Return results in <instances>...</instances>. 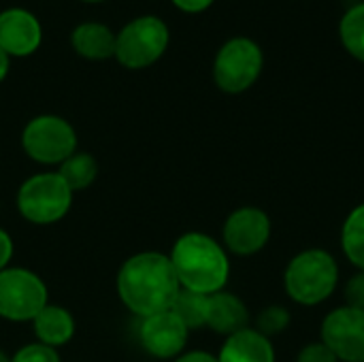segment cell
<instances>
[{"label": "cell", "instance_id": "cell-24", "mask_svg": "<svg viewBox=\"0 0 364 362\" xmlns=\"http://www.w3.org/2000/svg\"><path fill=\"white\" fill-rule=\"evenodd\" d=\"M296 362H339L337 356L322 344V341H311L307 344L299 356H296Z\"/></svg>", "mask_w": 364, "mask_h": 362}, {"label": "cell", "instance_id": "cell-13", "mask_svg": "<svg viewBox=\"0 0 364 362\" xmlns=\"http://www.w3.org/2000/svg\"><path fill=\"white\" fill-rule=\"evenodd\" d=\"M207 329H211L218 335L230 337L243 329L250 326V309L232 292H215L207 299Z\"/></svg>", "mask_w": 364, "mask_h": 362}, {"label": "cell", "instance_id": "cell-23", "mask_svg": "<svg viewBox=\"0 0 364 362\" xmlns=\"http://www.w3.org/2000/svg\"><path fill=\"white\" fill-rule=\"evenodd\" d=\"M343 297H346V301H348L350 307L364 309V271H356L348 280L346 290H343Z\"/></svg>", "mask_w": 364, "mask_h": 362}, {"label": "cell", "instance_id": "cell-18", "mask_svg": "<svg viewBox=\"0 0 364 362\" xmlns=\"http://www.w3.org/2000/svg\"><path fill=\"white\" fill-rule=\"evenodd\" d=\"M58 175L66 181L73 192L87 190L98 177V162L87 151H75L68 160H64L58 169Z\"/></svg>", "mask_w": 364, "mask_h": 362}, {"label": "cell", "instance_id": "cell-8", "mask_svg": "<svg viewBox=\"0 0 364 362\" xmlns=\"http://www.w3.org/2000/svg\"><path fill=\"white\" fill-rule=\"evenodd\" d=\"M49 305L47 286L30 269L6 267L0 271V318L9 322H32Z\"/></svg>", "mask_w": 364, "mask_h": 362}, {"label": "cell", "instance_id": "cell-6", "mask_svg": "<svg viewBox=\"0 0 364 362\" xmlns=\"http://www.w3.org/2000/svg\"><path fill=\"white\" fill-rule=\"evenodd\" d=\"M262 66L260 45L247 36H235L220 47L213 60V81L226 94H243L258 81Z\"/></svg>", "mask_w": 364, "mask_h": 362}, {"label": "cell", "instance_id": "cell-10", "mask_svg": "<svg viewBox=\"0 0 364 362\" xmlns=\"http://www.w3.org/2000/svg\"><path fill=\"white\" fill-rule=\"evenodd\" d=\"M320 341L339 362H364V309L343 305L328 312L320 326Z\"/></svg>", "mask_w": 364, "mask_h": 362}, {"label": "cell", "instance_id": "cell-28", "mask_svg": "<svg viewBox=\"0 0 364 362\" xmlns=\"http://www.w3.org/2000/svg\"><path fill=\"white\" fill-rule=\"evenodd\" d=\"M9 60H11V58L0 49V83L4 81V77H6V73H9V64H11Z\"/></svg>", "mask_w": 364, "mask_h": 362}, {"label": "cell", "instance_id": "cell-11", "mask_svg": "<svg viewBox=\"0 0 364 362\" xmlns=\"http://www.w3.org/2000/svg\"><path fill=\"white\" fill-rule=\"evenodd\" d=\"M188 337V326L171 309L145 318L139 329V339L145 352L162 361L179 358L186 350Z\"/></svg>", "mask_w": 364, "mask_h": 362}, {"label": "cell", "instance_id": "cell-26", "mask_svg": "<svg viewBox=\"0 0 364 362\" xmlns=\"http://www.w3.org/2000/svg\"><path fill=\"white\" fill-rule=\"evenodd\" d=\"M215 0H173V4L183 13H203L207 11Z\"/></svg>", "mask_w": 364, "mask_h": 362}, {"label": "cell", "instance_id": "cell-21", "mask_svg": "<svg viewBox=\"0 0 364 362\" xmlns=\"http://www.w3.org/2000/svg\"><path fill=\"white\" fill-rule=\"evenodd\" d=\"M292 324V314L288 307L284 305H269L264 309H260V314L256 316V331L262 333L264 337L273 339L282 333H286Z\"/></svg>", "mask_w": 364, "mask_h": 362}, {"label": "cell", "instance_id": "cell-12", "mask_svg": "<svg viewBox=\"0 0 364 362\" xmlns=\"http://www.w3.org/2000/svg\"><path fill=\"white\" fill-rule=\"evenodd\" d=\"M43 41L41 21L26 9L13 6L0 13V49L9 58L32 55Z\"/></svg>", "mask_w": 364, "mask_h": 362}, {"label": "cell", "instance_id": "cell-30", "mask_svg": "<svg viewBox=\"0 0 364 362\" xmlns=\"http://www.w3.org/2000/svg\"><path fill=\"white\" fill-rule=\"evenodd\" d=\"M83 2H105V0H83Z\"/></svg>", "mask_w": 364, "mask_h": 362}, {"label": "cell", "instance_id": "cell-5", "mask_svg": "<svg viewBox=\"0 0 364 362\" xmlns=\"http://www.w3.org/2000/svg\"><path fill=\"white\" fill-rule=\"evenodd\" d=\"M168 41V26L160 17H136L119 30L115 38V60L130 70L147 68L164 55Z\"/></svg>", "mask_w": 364, "mask_h": 362}, {"label": "cell", "instance_id": "cell-29", "mask_svg": "<svg viewBox=\"0 0 364 362\" xmlns=\"http://www.w3.org/2000/svg\"><path fill=\"white\" fill-rule=\"evenodd\" d=\"M0 362H11V358L6 356V352H4V350H0Z\"/></svg>", "mask_w": 364, "mask_h": 362}, {"label": "cell", "instance_id": "cell-20", "mask_svg": "<svg viewBox=\"0 0 364 362\" xmlns=\"http://www.w3.org/2000/svg\"><path fill=\"white\" fill-rule=\"evenodd\" d=\"M339 34H341V43L343 47L356 58L364 62V2L352 6L339 26Z\"/></svg>", "mask_w": 364, "mask_h": 362}, {"label": "cell", "instance_id": "cell-25", "mask_svg": "<svg viewBox=\"0 0 364 362\" xmlns=\"http://www.w3.org/2000/svg\"><path fill=\"white\" fill-rule=\"evenodd\" d=\"M11 258H13V239L6 230L0 228V271L9 267Z\"/></svg>", "mask_w": 364, "mask_h": 362}, {"label": "cell", "instance_id": "cell-15", "mask_svg": "<svg viewBox=\"0 0 364 362\" xmlns=\"http://www.w3.org/2000/svg\"><path fill=\"white\" fill-rule=\"evenodd\" d=\"M32 331L38 344L58 350L75 337V318L68 309L49 303L32 320Z\"/></svg>", "mask_w": 364, "mask_h": 362}, {"label": "cell", "instance_id": "cell-14", "mask_svg": "<svg viewBox=\"0 0 364 362\" xmlns=\"http://www.w3.org/2000/svg\"><path fill=\"white\" fill-rule=\"evenodd\" d=\"M218 362H275V348L269 337L247 326L230 337L220 348Z\"/></svg>", "mask_w": 364, "mask_h": 362}, {"label": "cell", "instance_id": "cell-22", "mask_svg": "<svg viewBox=\"0 0 364 362\" xmlns=\"http://www.w3.org/2000/svg\"><path fill=\"white\" fill-rule=\"evenodd\" d=\"M11 362H60V354L49 346L28 344L11 356Z\"/></svg>", "mask_w": 364, "mask_h": 362}, {"label": "cell", "instance_id": "cell-3", "mask_svg": "<svg viewBox=\"0 0 364 362\" xmlns=\"http://www.w3.org/2000/svg\"><path fill=\"white\" fill-rule=\"evenodd\" d=\"M339 286L337 258L322 250L309 247L290 258L284 271V290L296 305L316 307L333 297Z\"/></svg>", "mask_w": 364, "mask_h": 362}, {"label": "cell", "instance_id": "cell-19", "mask_svg": "<svg viewBox=\"0 0 364 362\" xmlns=\"http://www.w3.org/2000/svg\"><path fill=\"white\" fill-rule=\"evenodd\" d=\"M207 299L205 294L181 290L171 307V312L188 326V331L203 329L207 324Z\"/></svg>", "mask_w": 364, "mask_h": 362}, {"label": "cell", "instance_id": "cell-9", "mask_svg": "<svg viewBox=\"0 0 364 362\" xmlns=\"http://www.w3.org/2000/svg\"><path fill=\"white\" fill-rule=\"evenodd\" d=\"M273 224L264 209L245 205L235 209L222 226V245L235 256H254L271 241Z\"/></svg>", "mask_w": 364, "mask_h": 362}, {"label": "cell", "instance_id": "cell-7", "mask_svg": "<svg viewBox=\"0 0 364 362\" xmlns=\"http://www.w3.org/2000/svg\"><path fill=\"white\" fill-rule=\"evenodd\" d=\"M21 147L30 160L45 166H60L77 151V132L60 115H36L21 132Z\"/></svg>", "mask_w": 364, "mask_h": 362}, {"label": "cell", "instance_id": "cell-2", "mask_svg": "<svg viewBox=\"0 0 364 362\" xmlns=\"http://www.w3.org/2000/svg\"><path fill=\"white\" fill-rule=\"evenodd\" d=\"M168 258L181 290L209 297L222 292L230 280L228 252L220 241L205 233L181 235Z\"/></svg>", "mask_w": 364, "mask_h": 362}, {"label": "cell", "instance_id": "cell-16", "mask_svg": "<svg viewBox=\"0 0 364 362\" xmlns=\"http://www.w3.org/2000/svg\"><path fill=\"white\" fill-rule=\"evenodd\" d=\"M115 38L117 34H113L109 26L85 21L73 30L70 43L73 49L85 60H109L115 58Z\"/></svg>", "mask_w": 364, "mask_h": 362}, {"label": "cell", "instance_id": "cell-27", "mask_svg": "<svg viewBox=\"0 0 364 362\" xmlns=\"http://www.w3.org/2000/svg\"><path fill=\"white\" fill-rule=\"evenodd\" d=\"M173 362H218V356L203 352V350H194V352H183L179 358H175Z\"/></svg>", "mask_w": 364, "mask_h": 362}, {"label": "cell", "instance_id": "cell-4", "mask_svg": "<svg viewBox=\"0 0 364 362\" xmlns=\"http://www.w3.org/2000/svg\"><path fill=\"white\" fill-rule=\"evenodd\" d=\"M75 192L58 173H36L17 190V211L34 226H51L60 222L73 205Z\"/></svg>", "mask_w": 364, "mask_h": 362}, {"label": "cell", "instance_id": "cell-17", "mask_svg": "<svg viewBox=\"0 0 364 362\" xmlns=\"http://www.w3.org/2000/svg\"><path fill=\"white\" fill-rule=\"evenodd\" d=\"M341 250L356 271H364V203L348 213L341 226Z\"/></svg>", "mask_w": 364, "mask_h": 362}, {"label": "cell", "instance_id": "cell-1", "mask_svg": "<svg viewBox=\"0 0 364 362\" xmlns=\"http://www.w3.org/2000/svg\"><path fill=\"white\" fill-rule=\"evenodd\" d=\"M117 297L141 320L168 312L181 292L171 258L160 252H139L117 271Z\"/></svg>", "mask_w": 364, "mask_h": 362}]
</instances>
